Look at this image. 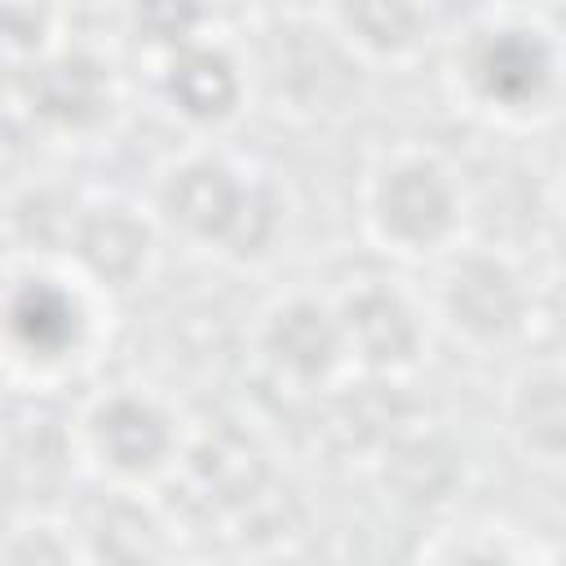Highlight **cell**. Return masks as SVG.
<instances>
[{
  "mask_svg": "<svg viewBox=\"0 0 566 566\" xmlns=\"http://www.w3.org/2000/svg\"><path fill=\"white\" fill-rule=\"evenodd\" d=\"M13 566H62V557H57V548H53L49 539H35V544H27V548L13 557Z\"/></svg>",
  "mask_w": 566,
  "mask_h": 566,
  "instance_id": "6",
  "label": "cell"
},
{
  "mask_svg": "<svg viewBox=\"0 0 566 566\" xmlns=\"http://www.w3.org/2000/svg\"><path fill=\"white\" fill-rule=\"evenodd\" d=\"M102 442L111 447V455L119 464H146L159 451L164 429L146 407L119 402V407H111V416H102Z\"/></svg>",
  "mask_w": 566,
  "mask_h": 566,
  "instance_id": "5",
  "label": "cell"
},
{
  "mask_svg": "<svg viewBox=\"0 0 566 566\" xmlns=\"http://www.w3.org/2000/svg\"><path fill=\"white\" fill-rule=\"evenodd\" d=\"M451 305H455V314H460L464 327H473V332H500L513 318L517 292H513V279L500 265L478 261V265H464L455 274Z\"/></svg>",
  "mask_w": 566,
  "mask_h": 566,
  "instance_id": "1",
  "label": "cell"
},
{
  "mask_svg": "<svg viewBox=\"0 0 566 566\" xmlns=\"http://www.w3.org/2000/svg\"><path fill=\"white\" fill-rule=\"evenodd\" d=\"M349 332L358 336V345L367 349V358H402L411 345V323L402 314V305L394 296H363L358 305H349Z\"/></svg>",
  "mask_w": 566,
  "mask_h": 566,
  "instance_id": "3",
  "label": "cell"
},
{
  "mask_svg": "<svg viewBox=\"0 0 566 566\" xmlns=\"http://www.w3.org/2000/svg\"><path fill=\"white\" fill-rule=\"evenodd\" d=\"M385 217L407 239L438 234V226L447 221V190H442V181L433 172H424V168L398 172L389 181V190H385Z\"/></svg>",
  "mask_w": 566,
  "mask_h": 566,
  "instance_id": "2",
  "label": "cell"
},
{
  "mask_svg": "<svg viewBox=\"0 0 566 566\" xmlns=\"http://www.w3.org/2000/svg\"><path fill=\"white\" fill-rule=\"evenodd\" d=\"M177 217L195 230H221L239 217L234 186L226 181L221 168H190L181 172V199H172Z\"/></svg>",
  "mask_w": 566,
  "mask_h": 566,
  "instance_id": "4",
  "label": "cell"
}]
</instances>
